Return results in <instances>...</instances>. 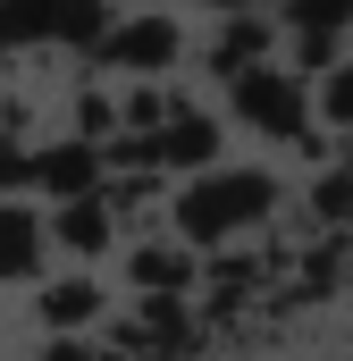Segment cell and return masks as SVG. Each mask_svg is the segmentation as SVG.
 <instances>
[{
  "label": "cell",
  "instance_id": "obj_1",
  "mask_svg": "<svg viewBox=\"0 0 353 361\" xmlns=\"http://www.w3.org/2000/svg\"><path fill=\"white\" fill-rule=\"evenodd\" d=\"M51 252V219L25 210V202H0V286H25Z\"/></svg>",
  "mask_w": 353,
  "mask_h": 361
}]
</instances>
